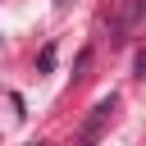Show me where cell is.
<instances>
[{"instance_id":"1","label":"cell","mask_w":146,"mask_h":146,"mask_svg":"<svg viewBox=\"0 0 146 146\" xmlns=\"http://www.w3.org/2000/svg\"><path fill=\"white\" fill-rule=\"evenodd\" d=\"M114 105H119V96H105V100H96V110H91V114H87V123H82V137H78V146H96V137L105 132V123H110Z\"/></svg>"},{"instance_id":"2","label":"cell","mask_w":146,"mask_h":146,"mask_svg":"<svg viewBox=\"0 0 146 146\" xmlns=\"http://www.w3.org/2000/svg\"><path fill=\"white\" fill-rule=\"evenodd\" d=\"M36 64H41V73H50V68H55V46H46V50H41V59H36Z\"/></svg>"},{"instance_id":"3","label":"cell","mask_w":146,"mask_h":146,"mask_svg":"<svg viewBox=\"0 0 146 146\" xmlns=\"http://www.w3.org/2000/svg\"><path fill=\"white\" fill-rule=\"evenodd\" d=\"M36 146H46V141H36Z\"/></svg>"}]
</instances>
